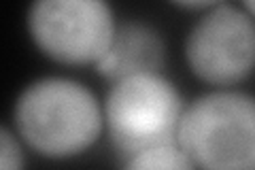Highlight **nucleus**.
Instances as JSON below:
<instances>
[{
    "mask_svg": "<svg viewBox=\"0 0 255 170\" xmlns=\"http://www.w3.org/2000/svg\"><path fill=\"white\" fill-rule=\"evenodd\" d=\"M13 124L28 147L45 158L64 160L79 156L98 141L105 113L83 83L45 77L19 94Z\"/></svg>",
    "mask_w": 255,
    "mask_h": 170,
    "instance_id": "f257e3e1",
    "label": "nucleus"
},
{
    "mask_svg": "<svg viewBox=\"0 0 255 170\" xmlns=\"http://www.w3.org/2000/svg\"><path fill=\"white\" fill-rule=\"evenodd\" d=\"M177 143L198 170H255V96L219 90L196 98Z\"/></svg>",
    "mask_w": 255,
    "mask_h": 170,
    "instance_id": "f03ea898",
    "label": "nucleus"
},
{
    "mask_svg": "<svg viewBox=\"0 0 255 170\" xmlns=\"http://www.w3.org/2000/svg\"><path fill=\"white\" fill-rule=\"evenodd\" d=\"M183 111L179 90L159 72L115 81L105 102L111 145L128 160L145 149L177 143Z\"/></svg>",
    "mask_w": 255,
    "mask_h": 170,
    "instance_id": "7ed1b4c3",
    "label": "nucleus"
},
{
    "mask_svg": "<svg viewBox=\"0 0 255 170\" xmlns=\"http://www.w3.org/2000/svg\"><path fill=\"white\" fill-rule=\"evenodd\" d=\"M117 23L102 0H38L28 9V32L47 58L60 64H98Z\"/></svg>",
    "mask_w": 255,
    "mask_h": 170,
    "instance_id": "20e7f679",
    "label": "nucleus"
},
{
    "mask_svg": "<svg viewBox=\"0 0 255 170\" xmlns=\"http://www.w3.org/2000/svg\"><path fill=\"white\" fill-rule=\"evenodd\" d=\"M185 60L204 83H241L255 70V19L243 6L217 2L191 26Z\"/></svg>",
    "mask_w": 255,
    "mask_h": 170,
    "instance_id": "39448f33",
    "label": "nucleus"
},
{
    "mask_svg": "<svg viewBox=\"0 0 255 170\" xmlns=\"http://www.w3.org/2000/svg\"><path fill=\"white\" fill-rule=\"evenodd\" d=\"M164 66V40L155 28L142 21L119 23L111 43L96 70L109 81H122L134 75L159 72Z\"/></svg>",
    "mask_w": 255,
    "mask_h": 170,
    "instance_id": "423d86ee",
    "label": "nucleus"
},
{
    "mask_svg": "<svg viewBox=\"0 0 255 170\" xmlns=\"http://www.w3.org/2000/svg\"><path fill=\"white\" fill-rule=\"evenodd\" d=\"M122 170H198L179 143L159 145L124 160Z\"/></svg>",
    "mask_w": 255,
    "mask_h": 170,
    "instance_id": "0eeeda50",
    "label": "nucleus"
},
{
    "mask_svg": "<svg viewBox=\"0 0 255 170\" xmlns=\"http://www.w3.org/2000/svg\"><path fill=\"white\" fill-rule=\"evenodd\" d=\"M0 170H23L19 141L6 126L0 130Z\"/></svg>",
    "mask_w": 255,
    "mask_h": 170,
    "instance_id": "6e6552de",
    "label": "nucleus"
},
{
    "mask_svg": "<svg viewBox=\"0 0 255 170\" xmlns=\"http://www.w3.org/2000/svg\"><path fill=\"white\" fill-rule=\"evenodd\" d=\"M243 9L251 15V17L255 19V0H249V2H243Z\"/></svg>",
    "mask_w": 255,
    "mask_h": 170,
    "instance_id": "1a4fd4ad",
    "label": "nucleus"
}]
</instances>
